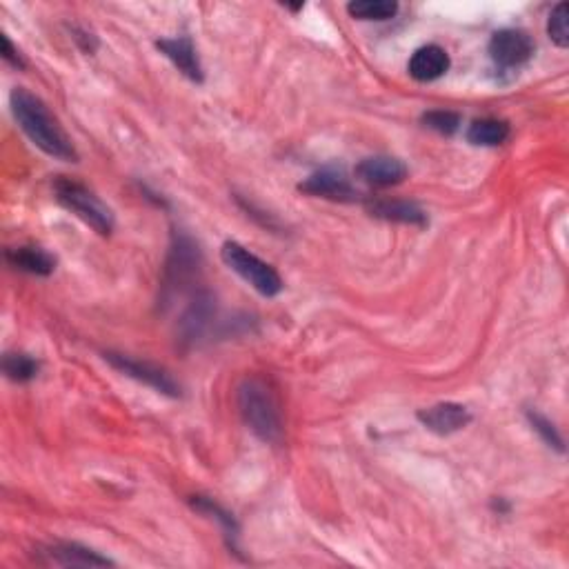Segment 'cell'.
I'll return each instance as SVG.
<instances>
[{
    "label": "cell",
    "mask_w": 569,
    "mask_h": 569,
    "mask_svg": "<svg viewBox=\"0 0 569 569\" xmlns=\"http://www.w3.org/2000/svg\"><path fill=\"white\" fill-rule=\"evenodd\" d=\"M303 194L327 198V201H356L358 192L349 183L343 167H323L298 185Z\"/></svg>",
    "instance_id": "cell-8"
},
{
    "label": "cell",
    "mask_w": 569,
    "mask_h": 569,
    "mask_svg": "<svg viewBox=\"0 0 569 569\" xmlns=\"http://www.w3.org/2000/svg\"><path fill=\"white\" fill-rule=\"evenodd\" d=\"M449 65H452V61H449V54L441 45H425L412 54L407 69L414 81L432 83L449 72Z\"/></svg>",
    "instance_id": "cell-12"
},
{
    "label": "cell",
    "mask_w": 569,
    "mask_h": 569,
    "mask_svg": "<svg viewBox=\"0 0 569 569\" xmlns=\"http://www.w3.org/2000/svg\"><path fill=\"white\" fill-rule=\"evenodd\" d=\"M221 258L234 274L241 276L243 281L252 285L261 296L274 298L283 292L285 285L281 274H278L272 265L265 263L263 258L249 252L241 243L227 241L221 247Z\"/></svg>",
    "instance_id": "cell-4"
},
{
    "label": "cell",
    "mask_w": 569,
    "mask_h": 569,
    "mask_svg": "<svg viewBox=\"0 0 569 569\" xmlns=\"http://www.w3.org/2000/svg\"><path fill=\"white\" fill-rule=\"evenodd\" d=\"M3 372L14 383H29L34 381L38 374V363L29 354H5L3 358Z\"/></svg>",
    "instance_id": "cell-19"
},
{
    "label": "cell",
    "mask_w": 569,
    "mask_h": 569,
    "mask_svg": "<svg viewBox=\"0 0 569 569\" xmlns=\"http://www.w3.org/2000/svg\"><path fill=\"white\" fill-rule=\"evenodd\" d=\"M534 49L536 45L532 36L523 32V29H501V32L492 36L487 52L494 65L503 69H518L534 56Z\"/></svg>",
    "instance_id": "cell-6"
},
{
    "label": "cell",
    "mask_w": 569,
    "mask_h": 569,
    "mask_svg": "<svg viewBox=\"0 0 569 569\" xmlns=\"http://www.w3.org/2000/svg\"><path fill=\"white\" fill-rule=\"evenodd\" d=\"M9 105H12V114L18 127L43 154L63 163H78V152L72 138L67 136L61 123L56 121V116L49 112V107L41 98L23 87H16L12 96H9Z\"/></svg>",
    "instance_id": "cell-1"
},
{
    "label": "cell",
    "mask_w": 569,
    "mask_h": 569,
    "mask_svg": "<svg viewBox=\"0 0 569 569\" xmlns=\"http://www.w3.org/2000/svg\"><path fill=\"white\" fill-rule=\"evenodd\" d=\"M7 263L18 272L32 274V276H49L56 269V258L45 252L43 247H14L7 249Z\"/></svg>",
    "instance_id": "cell-14"
},
{
    "label": "cell",
    "mask_w": 569,
    "mask_h": 569,
    "mask_svg": "<svg viewBox=\"0 0 569 569\" xmlns=\"http://www.w3.org/2000/svg\"><path fill=\"white\" fill-rule=\"evenodd\" d=\"M354 174L358 181H363L369 187H394L401 185L407 178V165L396 156H369L363 158L361 163L356 165Z\"/></svg>",
    "instance_id": "cell-9"
},
{
    "label": "cell",
    "mask_w": 569,
    "mask_h": 569,
    "mask_svg": "<svg viewBox=\"0 0 569 569\" xmlns=\"http://www.w3.org/2000/svg\"><path fill=\"white\" fill-rule=\"evenodd\" d=\"M512 129L505 121H498V118H481V121H474L467 127V143H472L476 147H498L503 145Z\"/></svg>",
    "instance_id": "cell-16"
},
{
    "label": "cell",
    "mask_w": 569,
    "mask_h": 569,
    "mask_svg": "<svg viewBox=\"0 0 569 569\" xmlns=\"http://www.w3.org/2000/svg\"><path fill=\"white\" fill-rule=\"evenodd\" d=\"M416 418L421 421L427 432L438 436H449L461 432V429L472 423V412H469L465 405L458 403H438L421 409Z\"/></svg>",
    "instance_id": "cell-10"
},
{
    "label": "cell",
    "mask_w": 569,
    "mask_h": 569,
    "mask_svg": "<svg viewBox=\"0 0 569 569\" xmlns=\"http://www.w3.org/2000/svg\"><path fill=\"white\" fill-rule=\"evenodd\" d=\"M105 361L112 365L118 372L134 378V381L143 383L147 387L156 389L158 394L172 396L178 398L181 396V385L176 383V378L163 369L161 365H154L149 361H141V358L127 356V354H118V352H105Z\"/></svg>",
    "instance_id": "cell-5"
},
{
    "label": "cell",
    "mask_w": 569,
    "mask_h": 569,
    "mask_svg": "<svg viewBox=\"0 0 569 569\" xmlns=\"http://www.w3.org/2000/svg\"><path fill=\"white\" fill-rule=\"evenodd\" d=\"M347 12L358 21H389L398 14L394 0H354L347 5Z\"/></svg>",
    "instance_id": "cell-18"
},
{
    "label": "cell",
    "mask_w": 569,
    "mask_h": 569,
    "mask_svg": "<svg viewBox=\"0 0 569 569\" xmlns=\"http://www.w3.org/2000/svg\"><path fill=\"white\" fill-rule=\"evenodd\" d=\"M527 421H529V425L534 427V432L543 438V443L547 445V447H552V449H556L558 454H563L565 452V443H563V436L558 434V429H556V425L549 421L547 416H543V414H538V412H534V409H527Z\"/></svg>",
    "instance_id": "cell-21"
},
{
    "label": "cell",
    "mask_w": 569,
    "mask_h": 569,
    "mask_svg": "<svg viewBox=\"0 0 569 569\" xmlns=\"http://www.w3.org/2000/svg\"><path fill=\"white\" fill-rule=\"evenodd\" d=\"M547 36L556 47H569V5L558 3L547 18Z\"/></svg>",
    "instance_id": "cell-20"
},
{
    "label": "cell",
    "mask_w": 569,
    "mask_h": 569,
    "mask_svg": "<svg viewBox=\"0 0 569 569\" xmlns=\"http://www.w3.org/2000/svg\"><path fill=\"white\" fill-rule=\"evenodd\" d=\"M201 267V252L198 245L189 236H174V245L169 249L167 269H165V289L176 292L194 281V276Z\"/></svg>",
    "instance_id": "cell-7"
},
{
    "label": "cell",
    "mask_w": 569,
    "mask_h": 569,
    "mask_svg": "<svg viewBox=\"0 0 569 569\" xmlns=\"http://www.w3.org/2000/svg\"><path fill=\"white\" fill-rule=\"evenodd\" d=\"M367 212L389 223H403V225H414V227H425L429 223L425 209L409 201H392V198L369 201Z\"/></svg>",
    "instance_id": "cell-13"
},
{
    "label": "cell",
    "mask_w": 569,
    "mask_h": 569,
    "mask_svg": "<svg viewBox=\"0 0 569 569\" xmlns=\"http://www.w3.org/2000/svg\"><path fill=\"white\" fill-rule=\"evenodd\" d=\"M49 558L56 565H63V567H107V565H114L109 558L101 556L94 549H89L85 545H78V543H56L54 547H49Z\"/></svg>",
    "instance_id": "cell-15"
},
{
    "label": "cell",
    "mask_w": 569,
    "mask_h": 569,
    "mask_svg": "<svg viewBox=\"0 0 569 569\" xmlns=\"http://www.w3.org/2000/svg\"><path fill=\"white\" fill-rule=\"evenodd\" d=\"M156 47L161 49L163 56H167L172 65L181 72L185 78H189L192 83H203L205 72L201 65V58H198L196 47L189 36H178V38H163L158 41Z\"/></svg>",
    "instance_id": "cell-11"
},
{
    "label": "cell",
    "mask_w": 569,
    "mask_h": 569,
    "mask_svg": "<svg viewBox=\"0 0 569 569\" xmlns=\"http://www.w3.org/2000/svg\"><path fill=\"white\" fill-rule=\"evenodd\" d=\"M421 121L425 127L434 129V132H438V134L452 136L458 132V129H461L463 118H461V114H456V112H447V109H434V112L423 114Z\"/></svg>",
    "instance_id": "cell-22"
},
{
    "label": "cell",
    "mask_w": 569,
    "mask_h": 569,
    "mask_svg": "<svg viewBox=\"0 0 569 569\" xmlns=\"http://www.w3.org/2000/svg\"><path fill=\"white\" fill-rule=\"evenodd\" d=\"M54 196L67 212H72L76 218H81V221L87 227H92L96 234L109 236L114 232V212L92 192V189L61 176L54 183Z\"/></svg>",
    "instance_id": "cell-3"
},
{
    "label": "cell",
    "mask_w": 569,
    "mask_h": 569,
    "mask_svg": "<svg viewBox=\"0 0 569 569\" xmlns=\"http://www.w3.org/2000/svg\"><path fill=\"white\" fill-rule=\"evenodd\" d=\"M0 41H3V58H5V61H7L9 65H14L16 69H23V67H25V61H23L21 52H18V49H14L12 41H9V38H7L5 34H3V38H0Z\"/></svg>",
    "instance_id": "cell-23"
},
{
    "label": "cell",
    "mask_w": 569,
    "mask_h": 569,
    "mask_svg": "<svg viewBox=\"0 0 569 569\" xmlns=\"http://www.w3.org/2000/svg\"><path fill=\"white\" fill-rule=\"evenodd\" d=\"M238 412L249 432L263 443L276 445L283 441V414L274 387L263 376H247L238 385Z\"/></svg>",
    "instance_id": "cell-2"
},
{
    "label": "cell",
    "mask_w": 569,
    "mask_h": 569,
    "mask_svg": "<svg viewBox=\"0 0 569 569\" xmlns=\"http://www.w3.org/2000/svg\"><path fill=\"white\" fill-rule=\"evenodd\" d=\"M192 507L198 509V512L205 514V516L216 518V521L221 523L223 532H225L227 541H229V547H232L234 552H236V549H238V547H236V538H238V532H241V527H238L234 514H229L225 507H221L216 501H212V498H207V496H194ZM236 554H238V552H236Z\"/></svg>",
    "instance_id": "cell-17"
}]
</instances>
